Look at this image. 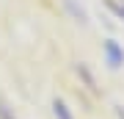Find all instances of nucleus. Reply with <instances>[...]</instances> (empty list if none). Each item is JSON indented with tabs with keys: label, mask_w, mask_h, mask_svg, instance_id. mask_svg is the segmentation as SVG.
Returning a JSON list of instances; mask_svg holds the SVG:
<instances>
[{
	"label": "nucleus",
	"mask_w": 124,
	"mask_h": 119,
	"mask_svg": "<svg viewBox=\"0 0 124 119\" xmlns=\"http://www.w3.org/2000/svg\"><path fill=\"white\" fill-rule=\"evenodd\" d=\"M116 116H119V119H124V108H116Z\"/></svg>",
	"instance_id": "obj_7"
},
{
	"label": "nucleus",
	"mask_w": 124,
	"mask_h": 119,
	"mask_svg": "<svg viewBox=\"0 0 124 119\" xmlns=\"http://www.w3.org/2000/svg\"><path fill=\"white\" fill-rule=\"evenodd\" d=\"M75 72L83 78V83H85V89H88V92H99V86H97V80H94V72L88 69V64H77Z\"/></svg>",
	"instance_id": "obj_2"
},
{
	"label": "nucleus",
	"mask_w": 124,
	"mask_h": 119,
	"mask_svg": "<svg viewBox=\"0 0 124 119\" xmlns=\"http://www.w3.org/2000/svg\"><path fill=\"white\" fill-rule=\"evenodd\" d=\"M102 50H105V55H108V66H110V69H119V66L124 64V50L119 47L116 39H105Z\"/></svg>",
	"instance_id": "obj_1"
},
{
	"label": "nucleus",
	"mask_w": 124,
	"mask_h": 119,
	"mask_svg": "<svg viewBox=\"0 0 124 119\" xmlns=\"http://www.w3.org/2000/svg\"><path fill=\"white\" fill-rule=\"evenodd\" d=\"M0 119H14V114L8 111V105H6L3 100H0Z\"/></svg>",
	"instance_id": "obj_6"
},
{
	"label": "nucleus",
	"mask_w": 124,
	"mask_h": 119,
	"mask_svg": "<svg viewBox=\"0 0 124 119\" xmlns=\"http://www.w3.org/2000/svg\"><path fill=\"white\" fill-rule=\"evenodd\" d=\"M63 6L69 9V14L80 22V25H88V14H85V9H83V6H77L75 0H63Z\"/></svg>",
	"instance_id": "obj_3"
},
{
	"label": "nucleus",
	"mask_w": 124,
	"mask_h": 119,
	"mask_svg": "<svg viewBox=\"0 0 124 119\" xmlns=\"http://www.w3.org/2000/svg\"><path fill=\"white\" fill-rule=\"evenodd\" d=\"M53 114H55V119H75V116H72V111H69V105H66V102H63V100H53Z\"/></svg>",
	"instance_id": "obj_4"
},
{
	"label": "nucleus",
	"mask_w": 124,
	"mask_h": 119,
	"mask_svg": "<svg viewBox=\"0 0 124 119\" xmlns=\"http://www.w3.org/2000/svg\"><path fill=\"white\" fill-rule=\"evenodd\" d=\"M105 6L116 14V17H121V19H124V3H116V0H105Z\"/></svg>",
	"instance_id": "obj_5"
}]
</instances>
